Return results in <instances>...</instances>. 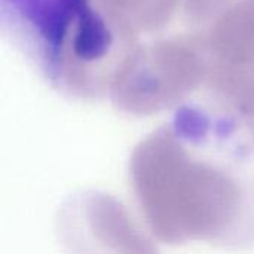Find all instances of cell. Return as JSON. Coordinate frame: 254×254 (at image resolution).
I'll list each match as a JSON object with an SVG mask.
<instances>
[{"instance_id":"cell-1","label":"cell","mask_w":254,"mask_h":254,"mask_svg":"<svg viewBox=\"0 0 254 254\" xmlns=\"http://www.w3.org/2000/svg\"><path fill=\"white\" fill-rule=\"evenodd\" d=\"M129 180L159 241L254 247V144L235 113L183 107L137 144Z\"/></svg>"},{"instance_id":"cell-2","label":"cell","mask_w":254,"mask_h":254,"mask_svg":"<svg viewBox=\"0 0 254 254\" xmlns=\"http://www.w3.org/2000/svg\"><path fill=\"white\" fill-rule=\"evenodd\" d=\"M3 10L36 49L46 76L63 86L67 55L80 61L101 60L112 45V33L91 6V0H3Z\"/></svg>"},{"instance_id":"cell-3","label":"cell","mask_w":254,"mask_h":254,"mask_svg":"<svg viewBox=\"0 0 254 254\" xmlns=\"http://www.w3.org/2000/svg\"><path fill=\"white\" fill-rule=\"evenodd\" d=\"M55 229L64 254H159L122 201L100 190L70 195Z\"/></svg>"}]
</instances>
